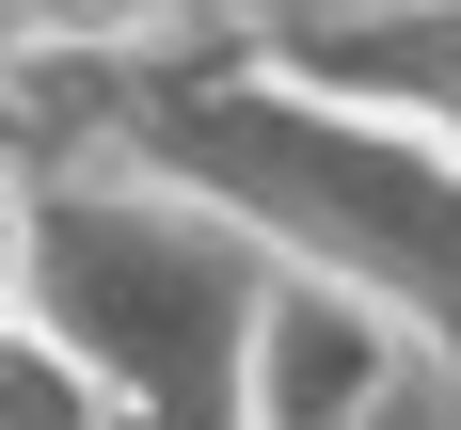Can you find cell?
<instances>
[{"label":"cell","mask_w":461,"mask_h":430,"mask_svg":"<svg viewBox=\"0 0 461 430\" xmlns=\"http://www.w3.org/2000/svg\"><path fill=\"white\" fill-rule=\"evenodd\" d=\"M0 303H16V191H0Z\"/></svg>","instance_id":"1"}]
</instances>
